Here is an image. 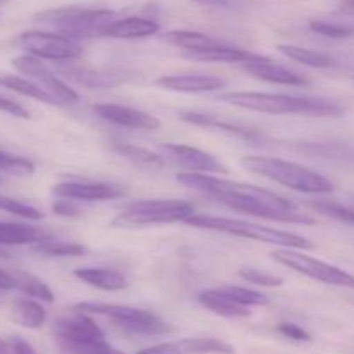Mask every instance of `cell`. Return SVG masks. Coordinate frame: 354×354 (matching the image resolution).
Segmentation results:
<instances>
[{
    "mask_svg": "<svg viewBox=\"0 0 354 354\" xmlns=\"http://www.w3.org/2000/svg\"><path fill=\"white\" fill-rule=\"evenodd\" d=\"M66 76L86 88H113L131 78V73L121 69H93V68H68L62 69Z\"/></svg>",
    "mask_w": 354,
    "mask_h": 354,
    "instance_id": "e0dca14e",
    "label": "cell"
},
{
    "mask_svg": "<svg viewBox=\"0 0 354 354\" xmlns=\"http://www.w3.org/2000/svg\"><path fill=\"white\" fill-rule=\"evenodd\" d=\"M199 303L213 313L223 318H245L251 315V308L239 304L223 287L220 289H209L199 294Z\"/></svg>",
    "mask_w": 354,
    "mask_h": 354,
    "instance_id": "7402d4cb",
    "label": "cell"
},
{
    "mask_svg": "<svg viewBox=\"0 0 354 354\" xmlns=\"http://www.w3.org/2000/svg\"><path fill=\"white\" fill-rule=\"evenodd\" d=\"M17 289L30 296L31 299L41 301V303H54V292L50 287L31 273H16Z\"/></svg>",
    "mask_w": 354,
    "mask_h": 354,
    "instance_id": "f546056e",
    "label": "cell"
},
{
    "mask_svg": "<svg viewBox=\"0 0 354 354\" xmlns=\"http://www.w3.org/2000/svg\"><path fill=\"white\" fill-rule=\"evenodd\" d=\"M10 351H12V348H10L9 342H6L0 339V354H9Z\"/></svg>",
    "mask_w": 354,
    "mask_h": 354,
    "instance_id": "ee69618b",
    "label": "cell"
},
{
    "mask_svg": "<svg viewBox=\"0 0 354 354\" xmlns=\"http://www.w3.org/2000/svg\"><path fill=\"white\" fill-rule=\"evenodd\" d=\"M0 86L10 90V92L19 93V95L30 97V99L38 100V102L50 104V106H59V102L50 95V93L45 92L44 88H40L37 83L31 82V80L26 78V76L0 73Z\"/></svg>",
    "mask_w": 354,
    "mask_h": 354,
    "instance_id": "484cf974",
    "label": "cell"
},
{
    "mask_svg": "<svg viewBox=\"0 0 354 354\" xmlns=\"http://www.w3.org/2000/svg\"><path fill=\"white\" fill-rule=\"evenodd\" d=\"M71 354H124L118 349H114L113 346L107 344V341L99 342V344H92V346H86V348L82 349H76Z\"/></svg>",
    "mask_w": 354,
    "mask_h": 354,
    "instance_id": "ab89813d",
    "label": "cell"
},
{
    "mask_svg": "<svg viewBox=\"0 0 354 354\" xmlns=\"http://www.w3.org/2000/svg\"><path fill=\"white\" fill-rule=\"evenodd\" d=\"M93 113L107 123L118 124V127L133 128V130H158V128H161V121L152 114L133 109V107L120 106V104H97V106H93Z\"/></svg>",
    "mask_w": 354,
    "mask_h": 354,
    "instance_id": "5bb4252c",
    "label": "cell"
},
{
    "mask_svg": "<svg viewBox=\"0 0 354 354\" xmlns=\"http://www.w3.org/2000/svg\"><path fill=\"white\" fill-rule=\"evenodd\" d=\"M310 30L313 33L322 35V37L334 38V40H344V38L354 37V26L351 24L334 23V21L327 19H311Z\"/></svg>",
    "mask_w": 354,
    "mask_h": 354,
    "instance_id": "1f68e13d",
    "label": "cell"
},
{
    "mask_svg": "<svg viewBox=\"0 0 354 354\" xmlns=\"http://www.w3.org/2000/svg\"><path fill=\"white\" fill-rule=\"evenodd\" d=\"M162 40L183 48V50H187V54L211 50V48H218L227 45L225 41L218 40V38L214 37H209V35H204V33H199V31H190V30L166 31V33L162 35Z\"/></svg>",
    "mask_w": 354,
    "mask_h": 354,
    "instance_id": "603a6c76",
    "label": "cell"
},
{
    "mask_svg": "<svg viewBox=\"0 0 354 354\" xmlns=\"http://www.w3.org/2000/svg\"><path fill=\"white\" fill-rule=\"evenodd\" d=\"M277 330H279L282 335H286V337L292 339V341H297V342L313 341V339H311V335L308 334L304 328H301L299 325H296V324H289V322H282V324L277 325Z\"/></svg>",
    "mask_w": 354,
    "mask_h": 354,
    "instance_id": "8d00e7d4",
    "label": "cell"
},
{
    "mask_svg": "<svg viewBox=\"0 0 354 354\" xmlns=\"http://www.w3.org/2000/svg\"><path fill=\"white\" fill-rule=\"evenodd\" d=\"M116 12L107 9H88V7H59V9L41 10L35 21L47 24L71 40L104 37L107 28L116 21Z\"/></svg>",
    "mask_w": 354,
    "mask_h": 354,
    "instance_id": "277c9868",
    "label": "cell"
},
{
    "mask_svg": "<svg viewBox=\"0 0 354 354\" xmlns=\"http://www.w3.org/2000/svg\"><path fill=\"white\" fill-rule=\"evenodd\" d=\"M17 45L23 48L26 54L38 59H48L55 62L75 61L82 55V45L78 41L66 38L59 33L52 31L31 30L24 31L17 38Z\"/></svg>",
    "mask_w": 354,
    "mask_h": 354,
    "instance_id": "9c48e42d",
    "label": "cell"
},
{
    "mask_svg": "<svg viewBox=\"0 0 354 354\" xmlns=\"http://www.w3.org/2000/svg\"><path fill=\"white\" fill-rule=\"evenodd\" d=\"M206 7H214V9H234L235 0H194Z\"/></svg>",
    "mask_w": 354,
    "mask_h": 354,
    "instance_id": "7bdbcfd3",
    "label": "cell"
},
{
    "mask_svg": "<svg viewBox=\"0 0 354 354\" xmlns=\"http://www.w3.org/2000/svg\"><path fill=\"white\" fill-rule=\"evenodd\" d=\"M54 334L68 354L106 341V335L99 325L83 311L78 315L59 318L54 325Z\"/></svg>",
    "mask_w": 354,
    "mask_h": 354,
    "instance_id": "8fae6325",
    "label": "cell"
},
{
    "mask_svg": "<svg viewBox=\"0 0 354 354\" xmlns=\"http://www.w3.org/2000/svg\"><path fill=\"white\" fill-rule=\"evenodd\" d=\"M35 251L44 256H83L88 252V249L82 244L75 242H62L57 239H48L35 245Z\"/></svg>",
    "mask_w": 354,
    "mask_h": 354,
    "instance_id": "4dcf8cb0",
    "label": "cell"
},
{
    "mask_svg": "<svg viewBox=\"0 0 354 354\" xmlns=\"http://www.w3.org/2000/svg\"><path fill=\"white\" fill-rule=\"evenodd\" d=\"M76 310L90 315H100L113 320L124 332L137 335H162L169 332V325L156 315L137 308L120 306L109 303H82Z\"/></svg>",
    "mask_w": 354,
    "mask_h": 354,
    "instance_id": "52a82bcc",
    "label": "cell"
},
{
    "mask_svg": "<svg viewBox=\"0 0 354 354\" xmlns=\"http://www.w3.org/2000/svg\"><path fill=\"white\" fill-rule=\"evenodd\" d=\"M10 348H12L14 354H37V351L33 349V346L30 344V342H26L24 339H12L10 341Z\"/></svg>",
    "mask_w": 354,
    "mask_h": 354,
    "instance_id": "b9f144b4",
    "label": "cell"
},
{
    "mask_svg": "<svg viewBox=\"0 0 354 354\" xmlns=\"http://www.w3.org/2000/svg\"><path fill=\"white\" fill-rule=\"evenodd\" d=\"M159 23L154 19L140 16H130L116 19L106 30L104 37L120 38V40H135V38H147L152 37L159 31Z\"/></svg>",
    "mask_w": 354,
    "mask_h": 354,
    "instance_id": "ffe728a7",
    "label": "cell"
},
{
    "mask_svg": "<svg viewBox=\"0 0 354 354\" xmlns=\"http://www.w3.org/2000/svg\"><path fill=\"white\" fill-rule=\"evenodd\" d=\"M0 2H3V0H0Z\"/></svg>",
    "mask_w": 354,
    "mask_h": 354,
    "instance_id": "bcb514c9",
    "label": "cell"
},
{
    "mask_svg": "<svg viewBox=\"0 0 354 354\" xmlns=\"http://www.w3.org/2000/svg\"><path fill=\"white\" fill-rule=\"evenodd\" d=\"M75 277L88 286L100 290H124L128 287V280L123 273L111 268H78L75 270Z\"/></svg>",
    "mask_w": 354,
    "mask_h": 354,
    "instance_id": "cb8c5ba5",
    "label": "cell"
},
{
    "mask_svg": "<svg viewBox=\"0 0 354 354\" xmlns=\"http://www.w3.org/2000/svg\"><path fill=\"white\" fill-rule=\"evenodd\" d=\"M187 225L194 228H203V230H214L221 234L235 235V237L251 239L256 242H265V244L280 245L287 249H313V242L292 232L277 230V228L265 227V225L249 223L244 220H234V218L213 216V214H194L192 218L185 221Z\"/></svg>",
    "mask_w": 354,
    "mask_h": 354,
    "instance_id": "5b68a950",
    "label": "cell"
},
{
    "mask_svg": "<svg viewBox=\"0 0 354 354\" xmlns=\"http://www.w3.org/2000/svg\"><path fill=\"white\" fill-rule=\"evenodd\" d=\"M137 354H234V348L220 339L196 337L151 346Z\"/></svg>",
    "mask_w": 354,
    "mask_h": 354,
    "instance_id": "9a60e30c",
    "label": "cell"
},
{
    "mask_svg": "<svg viewBox=\"0 0 354 354\" xmlns=\"http://www.w3.org/2000/svg\"><path fill=\"white\" fill-rule=\"evenodd\" d=\"M187 57L194 59V61L203 62H239V64H249V62H261L266 61V55L252 54V52L242 50V48L230 47V45H223V47L211 48V50L204 52H194V54H187Z\"/></svg>",
    "mask_w": 354,
    "mask_h": 354,
    "instance_id": "d4e9b609",
    "label": "cell"
},
{
    "mask_svg": "<svg viewBox=\"0 0 354 354\" xmlns=\"http://www.w3.org/2000/svg\"><path fill=\"white\" fill-rule=\"evenodd\" d=\"M52 192L61 199L69 201H113L124 196L120 185L104 182H61L52 189Z\"/></svg>",
    "mask_w": 354,
    "mask_h": 354,
    "instance_id": "4fadbf2b",
    "label": "cell"
},
{
    "mask_svg": "<svg viewBox=\"0 0 354 354\" xmlns=\"http://www.w3.org/2000/svg\"><path fill=\"white\" fill-rule=\"evenodd\" d=\"M161 151L165 152V156L169 161L187 168L189 173H201V175H206V173L227 175L228 173V169L214 156H211L209 152L201 151L197 147H192V145L162 144Z\"/></svg>",
    "mask_w": 354,
    "mask_h": 354,
    "instance_id": "7c38bea8",
    "label": "cell"
},
{
    "mask_svg": "<svg viewBox=\"0 0 354 354\" xmlns=\"http://www.w3.org/2000/svg\"><path fill=\"white\" fill-rule=\"evenodd\" d=\"M0 113H6L9 116L19 118V120H30V113L24 109L21 104L14 102V100L7 99V97L0 95Z\"/></svg>",
    "mask_w": 354,
    "mask_h": 354,
    "instance_id": "74e56055",
    "label": "cell"
},
{
    "mask_svg": "<svg viewBox=\"0 0 354 354\" xmlns=\"http://www.w3.org/2000/svg\"><path fill=\"white\" fill-rule=\"evenodd\" d=\"M176 180L182 185L199 190L211 199L244 214L263 218V220L286 221V223L315 225L313 218L297 211L290 201L252 183L232 182V180L189 171L178 173Z\"/></svg>",
    "mask_w": 354,
    "mask_h": 354,
    "instance_id": "6da1fadb",
    "label": "cell"
},
{
    "mask_svg": "<svg viewBox=\"0 0 354 354\" xmlns=\"http://www.w3.org/2000/svg\"><path fill=\"white\" fill-rule=\"evenodd\" d=\"M12 289H17L16 277H14L12 273L0 268V292H7V290H12Z\"/></svg>",
    "mask_w": 354,
    "mask_h": 354,
    "instance_id": "60d3db41",
    "label": "cell"
},
{
    "mask_svg": "<svg viewBox=\"0 0 354 354\" xmlns=\"http://www.w3.org/2000/svg\"><path fill=\"white\" fill-rule=\"evenodd\" d=\"M272 258L280 265L301 273V275L313 279L317 282L327 283L334 287H344V289H354V275L344 272V270L332 266L322 259L311 258L303 254L296 249H277L272 252Z\"/></svg>",
    "mask_w": 354,
    "mask_h": 354,
    "instance_id": "ba28073f",
    "label": "cell"
},
{
    "mask_svg": "<svg viewBox=\"0 0 354 354\" xmlns=\"http://www.w3.org/2000/svg\"><path fill=\"white\" fill-rule=\"evenodd\" d=\"M0 173L9 176H30L35 173V165L30 159L0 151Z\"/></svg>",
    "mask_w": 354,
    "mask_h": 354,
    "instance_id": "d6a6232c",
    "label": "cell"
},
{
    "mask_svg": "<svg viewBox=\"0 0 354 354\" xmlns=\"http://www.w3.org/2000/svg\"><path fill=\"white\" fill-rule=\"evenodd\" d=\"M10 317L21 327L37 330V328L44 327L45 320H47V311L40 303H37V299H17L12 304Z\"/></svg>",
    "mask_w": 354,
    "mask_h": 354,
    "instance_id": "4316f807",
    "label": "cell"
},
{
    "mask_svg": "<svg viewBox=\"0 0 354 354\" xmlns=\"http://www.w3.org/2000/svg\"><path fill=\"white\" fill-rule=\"evenodd\" d=\"M52 211H54L55 214H59V216H64V218L80 216V209L69 199H62V201H57V203H54Z\"/></svg>",
    "mask_w": 354,
    "mask_h": 354,
    "instance_id": "f35d334b",
    "label": "cell"
},
{
    "mask_svg": "<svg viewBox=\"0 0 354 354\" xmlns=\"http://www.w3.org/2000/svg\"><path fill=\"white\" fill-rule=\"evenodd\" d=\"M12 66L21 73L23 76L30 78L31 82L37 83L40 88H44L45 92L50 93L55 100L59 102V106H71L80 100V95L62 80H59L47 66L41 62V59L33 57L30 54L17 55L12 59Z\"/></svg>",
    "mask_w": 354,
    "mask_h": 354,
    "instance_id": "30bf717a",
    "label": "cell"
},
{
    "mask_svg": "<svg viewBox=\"0 0 354 354\" xmlns=\"http://www.w3.org/2000/svg\"><path fill=\"white\" fill-rule=\"evenodd\" d=\"M2 294H3V292H0V304H2Z\"/></svg>",
    "mask_w": 354,
    "mask_h": 354,
    "instance_id": "f6af8a7d",
    "label": "cell"
},
{
    "mask_svg": "<svg viewBox=\"0 0 354 354\" xmlns=\"http://www.w3.org/2000/svg\"><path fill=\"white\" fill-rule=\"evenodd\" d=\"M242 166L251 173L280 183L282 187L303 194H330L334 192V183L324 175L296 162L283 161L268 156H248L242 158Z\"/></svg>",
    "mask_w": 354,
    "mask_h": 354,
    "instance_id": "3957f363",
    "label": "cell"
},
{
    "mask_svg": "<svg viewBox=\"0 0 354 354\" xmlns=\"http://www.w3.org/2000/svg\"><path fill=\"white\" fill-rule=\"evenodd\" d=\"M311 207L317 209L318 213L325 214V216H330L334 220L342 221V223L354 225V207L342 206L337 203H325V201H317V203H311Z\"/></svg>",
    "mask_w": 354,
    "mask_h": 354,
    "instance_id": "e575fe53",
    "label": "cell"
},
{
    "mask_svg": "<svg viewBox=\"0 0 354 354\" xmlns=\"http://www.w3.org/2000/svg\"><path fill=\"white\" fill-rule=\"evenodd\" d=\"M114 151L120 156H123L124 159L131 161L133 165L145 166V168H162L166 162V159L162 158L158 152L147 151L144 147H138V145L131 144H114Z\"/></svg>",
    "mask_w": 354,
    "mask_h": 354,
    "instance_id": "f1b7e54d",
    "label": "cell"
},
{
    "mask_svg": "<svg viewBox=\"0 0 354 354\" xmlns=\"http://www.w3.org/2000/svg\"><path fill=\"white\" fill-rule=\"evenodd\" d=\"M185 123L194 124V127L207 128V130L223 131V133L232 135V137L244 138V140H259L261 135L254 130V128L244 127L242 123H234V121L220 120V118L213 116V114L201 113V111H187V113L180 114Z\"/></svg>",
    "mask_w": 354,
    "mask_h": 354,
    "instance_id": "ac0fdd59",
    "label": "cell"
},
{
    "mask_svg": "<svg viewBox=\"0 0 354 354\" xmlns=\"http://www.w3.org/2000/svg\"><path fill=\"white\" fill-rule=\"evenodd\" d=\"M194 214L196 213L192 204L183 199L137 201L114 218L113 227L138 228L147 225L176 223V221L185 223Z\"/></svg>",
    "mask_w": 354,
    "mask_h": 354,
    "instance_id": "8992f818",
    "label": "cell"
},
{
    "mask_svg": "<svg viewBox=\"0 0 354 354\" xmlns=\"http://www.w3.org/2000/svg\"><path fill=\"white\" fill-rule=\"evenodd\" d=\"M239 304L245 308L251 306H266L270 303L268 296H265L263 292H258V290L252 289H245V287H239V286H227L223 287Z\"/></svg>",
    "mask_w": 354,
    "mask_h": 354,
    "instance_id": "836d02e7",
    "label": "cell"
},
{
    "mask_svg": "<svg viewBox=\"0 0 354 354\" xmlns=\"http://www.w3.org/2000/svg\"><path fill=\"white\" fill-rule=\"evenodd\" d=\"M279 52L287 55L292 61L299 62V64L311 66V68H332L335 66V59L332 55L324 54V52L311 50V48L299 47V45H279Z\"/></svg>",
    "mask_w": 354,
    "mask_h": 354,
    "instance_id": "83f0119b",
    "label": "cell"
},
{
    "mask_svg": "<svg viewBox=\"0 0 354 354\" xmlns=\"http://www.w3.org/2000/svg\"><path fill=\"white\" fill-rule=\"evenodd\" d=\"M244 69L249 75L268 83H279V85L290 86H303L310 83L304 76L297 75L292 69L286 68V66L273 64L272 59H266V61L261 62H249V64L244 66Z\"/></svg>",
    "mask_w": 354,
    "mask_h": 354,
    "instance_id": "d6986e66",
    "label": "cell"
},
{
    "mask_svg": "<svg viewBox=\"0 0 354 354\" xmlns=\"http://www.w3.org/2000/svg\"><path fill=\"white\" fill-rule=\"evenodd\" d=\"M52 239L41 228L19 221H0V245H37Z\"/></svg>",
    "mask_w": 354,
    "mask_h": 354,
    "instance_id": "44dd1931",
    "label": "cell"
},
{
    "mask_svg": "<svg viewBox=\"0 0 354 354\" xmlns=\"http://www.w3.org/2000/svg\"><path fill=\"white\" fill-rule=\"evenodd\" d=\"M156 85L165 90L185 93L216 92L227 85L223 78L214 75H166L156 80Z\"/></svg>",
    "mask_w": 354,
    "mask_h": 354,
    "instance_id": "2e32d148",
    "label": "cell"
},
{
    "mask_svg": "<svg viewBox=\"0 0 354 354\" xmlns=\"http://www.w3.org/2000/svg\"><path fill=\"white\" fill-rule=\"evenodd\" d=\"M239 275L249 283H254V286L259 287H280L283 286V279L282 277H277V275H270L266 272H259V270L251 268V266H244V268L239 270Z\"/></svg>",
    "mask_w": 354,
    "mask_h": 354,
    "instance_id": "d590c367",
    "label": "cell"
},
{
    "mask_svg": "<svg viewBox=\"0 0 354 354\" xmlns=\"http://www.w3.org/2000/svg\"><path fill=\"white\" fill-rule=\"evenodd\" d=\"M220 100L230 106L242 109L254 111L263 114H306V116H325L335 118L344 113L334 100L322 99V97H297L286 93H266V92H232L220 95Z\"/></svg>",
    "mask_w": 354,
    "mask_h": 354,
    "instance_id": "7a4b0ae2",
    "label": "cell"
}]
</instances>
